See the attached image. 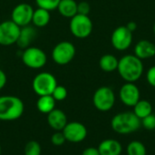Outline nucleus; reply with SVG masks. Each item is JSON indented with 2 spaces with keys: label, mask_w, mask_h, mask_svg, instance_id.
<instances>
[{
  "label": "nucleus",
  "mask_w": 155,
  "mask_h": 155,
  "mask_svg": "<svg viewBox=\"0 0 155 155\" xmlns=\"http://www.w3.org/2000/svg\"><path fill=\"white\" fill-rule=\"evenodd\" d=\"M82 155H100V153L98 151V148L88 147L84 150V152L82 153Z\"/></svg>",
  "instance_id": "nucleus-31"
},
{
  "label": "nucleus",
  "mask_w": 155,
  "mask_h": 155,
  "mask_svg": "<svg viewBox=\"0 0 155 155\" xmlns=\"http://www.w3.org/2000/svg\"><path fill=\"white\" fill-rule=\"evenodd\" d=\"M57 9L62 16L72 18L77 15V3L74 0H61Z\"/></svg>",
  "instance_id": "nucleus-19"
},
{
  "label": "nucleus",
  "mask_w": 155,
  "mask_h": 155,
  "mask_svg": "<svg viewBox=\"0 0 155 155\" xmlns=\"http://www.w3.org/2000/svg\"><path fill=\"white\" fill-rule=\"evenodd\" d=\"M142 125L141 119H139L134 112H123L117 114L112 118V129L120 134H129L136 132Z\"/></svg>",
  "instance_id": "nucleus-3"
},
{
  "label": "nucleus",
  "mask_w": 155,
  "mask_h": 155,
  "mask_svg": "<svg viewBox=\"0 0 155 155\" xmlns=\"http://www.w3.org/2000/svg\"><path fill=\"white\" fill-rule=\"evenodd\" d=\"M117 70L126 83H134L141 78L143 73V60L134 54H126L119 60Z\"/></svg>",
  "instance_id": "nucleus-1"
},
{
  "label": "nucleus",
  "mask_w": 155,
  "mask_h": 155,
  "mask_svg": "<svg viewBox=\"0 0 155 155\" xmlns=\"http://www.w3.org/2000/svg\"><path fill=\"white\" fill-rule=\"evenodd\" d=\"M61 0H35V4L38 7L44 8L48 11H53L57 9Z\"/></svg>",
  "instance_id": "nucleus-25"
},
{
  "label": "nucleus",
  "mask_w": 155,
  "mask_h": 155,
  "mask_svg": "<svg viewBox=\"0 0 155 155\" xmlns=\"http://www.w3.org/2000/svg\"><path fill=\"white\" fill-rule=\"evenodd\" d=\"M55 103L56 101L54 99L52 95H43V96H39L36 102V107L40 113L48 114L50 112H52L54 109Z\"/></svg>",
  "instance_id": "nucleus-20"
},
{
  "label": "nucleus",
  "mask_w": 155,
  "mask_h": 155,
  "mask_svg": "<svg viewBox=\"0 0 155 155\" xmlns=\"http://www.w3.org/2000/svg\"><path fill=\"white\" fill-rule=\"evenodd\" d=\"M24 110V103L19 97L14 95L0 96V121H15L23 115Z\"/></svg>",
  "instance_id": "nucleus-2"
},
{
  "label": "nucleus",
  "mask_w": 155,
  "mask_h": 155,
  "mask_svg": "<svg viewBox=\"0 0 155 155\" xmlns=\"http://www.w3.org/2000/svg\"><path fill=\"white\" fill-rule=\"evenodd\" d=\"M134 107V114L141 120L150 115L153 113V106L151 103L146 100H139L138 103Z\"/></svg>",
  "instance_id": "nucleus-22"
},
{
  "label": "nucleus",
  "mask_w": 155,
  "mask_h": 155,
  "mask_svg": "<svg viewBox=\"0 0 155 155\" xmlns=\"http://www.w3.org/2000/svg\"><path fill=\"white\" fill-rule=\"evenodd\" d=\"M75 52V47L71 42L63 41L54 47L52 51V58L55 64L65 65L74 58Z\"/></svg>",
  "instance_id": "nucleus-8"
},
{
  "label": "nucleus",
  "mask_w": 155,
  "mask_h": 155,
  "mask_svg": "<svg viewBox=\"0 0 155 155\" xmlns=\"http://www.w3.org/2000/svg\"><path fill=\"white\" fill-rule=\"evenodd\" d=\"M35 36L36 31L33 26H30L29 25L26 26H23L21 27L20 34L16 41V45L19 48L25 50V48L30 46V44L33 42Z\"/></svg>",
  "instance_id": "nucleus-17"
},
{
  "label": "nucleus",
  "mask_w": 155,
  "mask_h": 155,
  "mask_svg": "<svg viewBox=\"0 0 155 155\" xmlns=\"http://www.w3.org/2000/svg\"><path fill=\"white\" fill-rule=\"evenodd\" d=\"M62 132L65 137V140L73 143H81L87 136L86 127L79 122L67 123Z\"/></svg>",
  "instance_id": "nucleus-12"
},
{
  "label": "nucleus",
  "mask_w": 155,
  "mask_h": 155,
  "mask_svg": "<svg viewBox=\"0 0 155 155\" xmlns=\"http://www.w3.org/2000/svg\"><path fill=\"white\" fill-rule=\"evenodd\" d=\"M94 107L101 112L110 111L115 104V94L108 86H102L98 88L93 97Z\"/></svg>",
  "instance_id": "nucleus-7"
},
{
  "label": "nucleus",
  "mask_w": 155,
  "mask_h": 155,
  "mask_svg": "<svg viewBox=\"0 0 155 155\" xmlns=\"http://www.w3.org/2000/svg\"><path fill=\"white\" fill-rule=\"evenodd\" d=\"M57 85L55 77L48 72H43L35 76L32 83L34 92L38 96L51 95Z\"/></svg>",
  "instance_id": "nucleus-4"
},
{
  "label": "nucleus",
  "mask_w": 155,
  "mask_h": 155,
  "mask_svg": "<svg viewBox=\"0 0 155 155\" xmlns=\"http://www.w3.org/2000/svg\"><path fill=\"white\" fill-rule=\"evenodd\" d=\"M119 95L124 105L134 107L140 100V90L134 83H126L121 87Z\"/></svg>",
  "instance_id": "nucleus-13"
},
{
  "label": "nucleus",
  "mask_w": 155,
  "mask_h": 155,
  "mask_svg": "<svg viewBox=\"0 0 155 155\" xmlns=\"http://www.w3.org/2000/svg\"><path fill=\"white\" fill-rule=\"evenodd\" d=\"M100 155H121L123 146L117 140L106 139L101 142L98 146Z\"/></svg>",
  "instance_id": "nucleus-16"
},
{
  "label": "nucleus",
  "mask_w": 155,
  "mask_h": 155,
  "mask_svg": "<svg viewBox=\"0 0 155 155\" xmlns=\"http://www.w3.org/2000/svg\"><path fill=\"white\" fill-rule=\"evenodd\" d=\"M50 19V11L38 7L35 10H34L31 23H33V25L36 27H45L49 24Z\"/></svg>",
  "instance_id": "nucleus-18"
},
{
  "label": "nucleus",
  "mask_w": 155,
  "mask_h": 155,
  "mask_svg": "<svg viewBox=\"0 0 155 155\" xmlns=\"http://www.w3.org/2000/svg\"><path fill=\"white\" fill-rule=\"evenodd\" d=\"M69 28L73 35L79 39L87 38L93 31V22L88 15H75L71 18Z\"/></svg>",
  "instance_id": "nucleus-5"
},
{
  "label": "nucleus",
  "mask_w": 155,
  "mask_h": 155,
  "mask_svg": "<svg viewBox=\"0 0 155 155\" xmlns=\"http://www.w3.org/2000/svg\"><path fill=\"white\" fill-rule=\"evenodd\" d=\"M134 55L141 60L153 57L155 55V45L148 40L139 41L134 47Z\"/></svg>",
  "instance_id": "nucleus-15"
},
{
  "label": "nucleus",
  "mask_w": 155,
  "mask_h": 155,
  "mask_svg": "<svg viewBox=\"0 0 155 155\" xmlns=\"http://www.w3.org/2000/svg\"><path fill=\"white\" fill-rule=\"evenodd\" d=\"M21 27L12 20H5L0 24V45L10 46L16 44Z\"/></svg>",
  "instance_id": "nucleus-9"
},
{
  "label": "nucleus",
  "mask_w": 155,
  "mask_h": 155,
  "mask_svg": "<svg viewBox=\"0 0 155 155\" xmlns=\"http://www.w3.org/2000/svg\"><path fill=\"white\" fill-rule=\"evenodd\" d=\"M6 81H7V78H6V75H5V72L0 69V90H2L5 87V85L6 84Z\"/></svg>",
  "instance_id": "nucleus-32"
},
{
  "label": "nucleus",
  "mask_w": 155,
  "mask_h": 155,
  "mask_svg": "<svg viewBox=\"0 0 155 155\" xmlns=\"http://www.w3.org/2000/svg\"><path fill=\"white\" fill-rule=\"evenodd\" d=\"M21 58L24 64L31 69H41L47 62L45 53L35 46H29L25 48L23 51Z\"/></svg>",
  "instance_id": "nucleus-6"
},
{
  "label": "nucleus",
  "mask_w": 155,
  "mask_h": 155,
  "mask_svg": "<svg viewBox=\"0 0 155 155\" xmlns=\"http://www.w3.org/2000/svg\"><path fill=\"white\" fill-rule=\"evenodd\" d=\"M142 125L144 129L146 130H154L155 129V115L151 114L150 115L144 117L143 119L141 120Z\"/></svg>",
  "instance_id": "nucleus-27"
},
{
  "label": "nucleus",
  "mask_w": 155,
  "mask_h": 155,
  "mask_svg": "<svg viewBox=\"0 0 155 155\" xmlns=\"http://www.w3.org/2000/svg\"><path fill=\"white\" fill-rule=\"evenodd\" d=\"M56 102L64 101L67 97V90L64 86L57 84L51 94Z\"/></svg>",
  "instance_id": "nucleus-26"
},
{
  "label": "nucleus",
  "mask_w": 155,
  "mask_h": 155,
  "mask_svg": "<svg viewBox=\"0 0 155 155\" xmlns=\"http://www.w3.org/2000/svg\"><path fill=\"white\" fill-rule=\"evenodd\" d=\"M34 9L31 5L26 3L18 4L11 13V20L20 27L26 26L32 22Z\"/></svg>",
  "instance_id": "nucleus-11"
},
{
  "label": "nucleus",
  "mask_w": 155,
  "mask_h": 155,
  "mask_svg": "<svg viewBox=\"0 0 155 155\" xmlns=\"http://www.w3.org/2000/svg\"><path fill=\"white\" fill-rule=\"evenodd\" d=\"M1 153H2V148H1V145H0V155H1Z\"/></svg>",
  "instance_id": "nucleus-34"
},
{
  "label": "nucleus",
  "mask_w": 155,
  "mask_h": 155,
  "mask_svg": "<svg viewBox=\"0 0 155 155\" xmlns=\"http://www.w3.org/2000/svg\"><path fill=\"white\" fill-rule=\"evenodd\" d=\"M119 60L113 54H104L100 58L99 65L101 69L104 72H113L117 70Z\"/></svg>",
  "instance_id": "nucleus-21"
},
{
  "label": "nucleus",
  "mask_w": 155,
  "mask_h": 155,
  "mask_svg": "<svg viewBox=\"0 0 155 155\" xmlns=\"http://www.w3.org/2000/svg\"><path fill=\"white\" fill-rule=\"evenodd\" d=\"M65 137L62 131H55L51 137V143L55 146H61L65 143Z\"/></svg>",
  "instance_id": "nucleus-28"
},
{
  "label": "nucleus",
  "mask_w": 155,
  "mask_h": 155,
  "mask_svg": "<svg viewBox=\"0 0 155 155\" xmlns=\"http://www.w3.org/2000/svg\"><path fill=\"white\" fill-rule=\"evenodd\" d=\"M91 10V6L89 3L85 1H82L77 4V14L79 15H88Z\"/></svg>",
  "instance_id": "nucleus-29"
},
{
  "label": "nucleus",
  "mask_w": 155,
  "mask_h": 155,
  "mask_svg": "<svg viewBox=\"0 0 155 155\" xmlns=\"http://www.w3.org/2000/svg\"><path fill=\"white\" fill-rule=\"evenodd\" d=\"M112 45L119 51L128 49L133 43V33L125 26H118L114 29L111 37Z\"/></svg>",
  "instance_id": "nucleus-10"
},
{
  "label": "nucleus",
  "mask_w": 155,
  "mask_h": 155,
  "mask_svg": "<svg viewBox=\"0 0 155 155\" xmlns=\"http://www.w3.org/2000/svg\"><path fill=\"white\" fill-rule=\"evenodd\" d=\"M153 32H154V35H155V23H154V25H153Z\"/></svg>",
  "instance_id": "nucleus-35"
},
{
  "label": "nucleus",
  "mask_w": 155,
  "mask_h": 155,
  "mask_svg": "<svg viewBox=\"0 0 155 155\" xmlns=\"http://www.w3.org/2000/svg\"><path fill=\"white\" fill-rule=\"evenodd\" d=\"M41 145L36 141H29L26 143L24 150L25 155H41Z\"/></svg>",
  "instance_id": "nucleus-24"
},
{
  "label": "nucleus",
  "mask_w": 155,
  "mask_h": 155,
  "mask_svg": "<svg viewBox=\"0 0 155 155\" xmlns=\"http://www.w3.org/2000/svg\"><path fill=\"white\" fill-rule=\"evenodd\" d=\"M127 155H146V148L143 143L133 141L127 146Z\"/></svg>",
  "instance_id": "nucleus-23"
},
{
  "label": "nucleus",
  "mask_w": 155,
  "mask_h": 155,
  "mask_svg": "<svg viewBox=\"0 0 155 155\" xmlns=\"http://www.w3.org/2000/svg\"><path fill=\"white\" fill-rule=\"evenodd\" d=\"M48 125L54 131H63L67 124V116L64 111L60 109H54L47 114Z\"/></svg>",
  "instance_id": "nucleus-14"
},
{
  "label": "nucleus",
  "mask_w": 155,
  "mask_h": 155,
  "mask_svg": "<svg viewBox=\"0 0 155 155\" xmlns=\"http://www.w3.org/2000/svg\"><path fill=\"white\" fill-rule=\"evenodd\" d=\"M132 33L133 32H134L136 29H137V24L135 23V22H134V21H131V22H129L128 24H127V25H125Z\"/></svg>",
  "instance_id": "nucleus-33"
},
{
  "label": "nucleus",
  "mask_w": 155,
  "mask_h": 155,
  "mask_svg": "<svg viewBox=\"0 0 155 155\" xmlns=\"http://www.w3.org/2000/svg\"><path fill=\"white\" fill-rule=\"evenodd\" d=\"M146 79L150 85L155 87V65L152 66L146 74Z\"/></svg>",
  "instance_id": "nucleus-30"
}]
</instances>
